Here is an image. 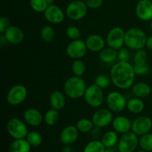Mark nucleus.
<instances>
[{"mask_svg": "<svg viewBox=\"0 0 152 152\" xmlns=\"http://www.w3.org/2000/svg\"><path fill=\"white\" fill-rule=\"evenodd\" d=\"M40 37L45 42H51L55 38V31L50 25H45L40 31Z\"/></svg>", "mask_w": 152, "mask_h": 152, "instance_id": "nucleus-31", "label": "nucleus"}, {"mask_svg": "<svg viewBox=\"0 0 152 152\" xmlns=\"http://www.w3.org/2000/svg\"><path fill=\"white\" fill-rule=\"evenodd\" d=\"M126 96L119 91H111L107 95L106 104L112 112L120 113L124 111L127 105Z\"/></svg>", "mask_w": 152, "mask_h": 152, "instance_id": "nucleus-8", "label": "nucleus"}, {"mask_svg": "<svg viewBox=\"0 0 152 152\" xmlns=\"http://www.w3.org/2000/svg\"><path fill=\"white\" fill-rule=\"evenodd\" d=\"M50 107L57 111L62 109L66 104V98L65 93L59 91H54L52 92L49 98Z\"/></svg>", "mask_w": 152, "mask_h": 152, "instance_id": "nucleus-21", "label": "nucleus"}, {"mask_svg": "<svg viewBox=\"0 0 152 152\" xmlns=\"http://www.w3.org/2000/svg\"><path fill=\"white\" fill-rule=\"evenodd\" d=\"M28 96V90L25 86L21 84L15 85L9 89L7 94V101L8 104L16 106L22 104Z\"/></svg>", "mask_w": 152, "mask_h": 152, "instance_id": "nucleus-10", "label": "nucleus"}, {"mask_svg": "<svg viewBox=\"0 0 152 152\" xmlns=\"http://www.w3.org/2000/svg\"><path fill=\"white\" fill-rule=\"evenodd\" d=\"M86 44L88 50L91 52H100L105 48L106 41L99 34H91L86 38Z\"/></svg>", "mask_w": 152, "mask_h": 152, "instance_id": "nucleus-20", "label": "nucleus"}, {"mask_svg": "<svg viewBox=\"0 0 152 152\" xmlns=\"http://www.w3.org/2000/svg\"><path fill=\"white\" fill-rule=\"evenodd\" d=\"M2 34H4L10 44H20L25 39V34L22 30L16 25H10Z\"/></svg>", "mask_w": 152, "mask_h": 152, "instance_id": "nucleus-18", "label": "nucleus"}, {"mask_svg": "<svg viewBox=\"0 0 152 152\" xmlns=\"http://www.w3.org/2000/svg\"><path fill=\"white\" fill-rule=\"evenodd\" d=\"M31 7L37 13H44L48 7L46 0H30Z\"/></svg>", "mask_w": 152, "mask_h": 152, "instance_id": "nucleus-34", "label": "nucleus"}, {"mask_svg": "<svg viewBox=\"0 0 152 152\" xmlns=\"http://www.w3.org/2000/svg\"><path fill=\"white\" fill-rule=\"evenodd\" d=\"M62 152H74V149L71 147V145H65L62 148Z\"/></svg>", "mask_w": 152, "mask_h": 152, "instance_id": "nucleus-45", "label": "nucleus"}, {"mask_svg": "<svg viewBox=\"0 0 152 152\" xmlns=\"http://www.w3.org/2000/svg\"><path fill=\"white\" fill-rule=\"evenodd\" d=\"M132 92L134 96L142 99L149 96L151 92V88L146 83L139 82L132 86Z\"/></svg>", "mask_w": 152, "mask_h": 152, "instance_id": "nucleus-22", "label": "nucleus"}, {"mask_svg": "<svg viewBox=\"0 0 152 152\" xmlns=\"http://www.w3.org/2000/svg\"><path fill=\"white\" fill-rule=\"evenodd\" d=\"M148 55L143 49L136 50L134 56V65H142L147 63Z\"/></svg>", "mask_w": 152, "mask_h": 152, "instance_id": "nucleus-36", "label": "nucleus"}, {"mask_svg": "<svg viewBox=\"0 0 152 152\" xmlns=\"http://www.w3.org/2000/svg\"><path fill=\"white\" fill-rule=\"evenodd\" d=\"M134 70L136 75L143 76L149 72L150 68L147 63L142 65H134Z\"/></svg>", "mask_w": 152, "mask_h": 152, "instance_id": "nucleus-39", "label": "nucleus"}, {"mask_svg": "<svg viewBox=\"0 0 152 152\" xmlns=\"http://www.w3.org/2000/svg\"><path fill=\"white\" fill-rule=\"evenodd\" d=\"M101 142L105 145V148L114 147L119 142L118 133L114 130L108 131L102 134Z\"/></svg>", "mask_w": 152, "mask_h": 152, "instance_id": "nucleus-26", "label": "nucleus"}, {"mask_svg": "<svg viewBox=\"0 0 152 152\" xmlns=\"http://www.w3.org/2000/svg\"><path fill=\"white\" fill-rule=\"evenodd\" d=\"M135 13L140 20L145 22L152 20L151 0H140L136 5Z\"/></svg>", "mask_w": 152, "mask_h": 152, "instance_id": "nucleus-16", "label": "nucleus"}, {"mask_svg": "<svg viewBox=\"0 0 152 152\" xmlns=\"http://www.w3.org/2000/svg\"><path fill=\"white\" fill-rule=\"evenodd\" d=\"M139 145V138L133 132L122 134L117 143L119 152H134Z\"/></svg>", "mask_w": 152, "mask_h": 152, "instance_id": "nucleus-7", "label": "nucleus"}, {"mask_svg": "<svg viewBox=\"0 0 152 152\" xmlns=\"http://www.w3.org/2000/svg\"><path fill=\"white\" fill-rule=\"evenodd\" d=\"M152 129V120L148 116H140L132 122V132L137 136L149 133Z\"/></svg>", "mask_w": 152, "mask_h": 152, "instance_id": "nucleus-13", "label": "nucleus"}, {"mask_svg": "<svg viewBox=\"0 0 152 152\" xmlns=\"http://www.w3.org/2000/svg\"><path fill=\"white\" fill-rule=\"evenodd\" d=\"M6 129L13 140L24 139L29 132L26 123L16 117H12L7 121Z\"/></svg>", "mask_w": 152, "mask_h": 152, "instance_id": "nucleus-5", "label": "nucleus"}, {"mask_svg": "<svg viewBox=\"0 0 152 152\" xmlns=\"http://www.w3.org/2000/svg\"><path fill=\"white\" fill-rule=\"evenodd\" d=\"M10 26V20L6 16H1L0 18V33L4 34Z\"/></svg>", "mask_w": 152, "mask_h": 152, "instance_id": "nucleus-40", "label": "nucleus"}, {"mask_svg": "<svg viewBox=\"0 0 152 152\" xmlns=\"http://www.w3.org/2000/svg\"><path fill=\"white\" fill-rule=\"evenodd\" d=\"M91 120L95 126L102 129L112 123L114 120L113 112L110 109L99 108L94 113Z\"/></svg>", "mask_w": 152, "mask_h": 152, "instance_id": "nucleus-12", "label": "nucleus"}, {"mask_svg": "<svg viewBox=\"0 0 152 152\" xmlns=\"http://www.w3.org/2000/svg\"><path fill=\"white\" fill-rule=\"evenodd\" d=\"M137 152H147V151H143V150H141V151H137Z\"/></svg>", "mask_w": 152, "mask_h": 152, "instance_id": "nucleus-49", "label": "nucleus"}, {"mask_svg": "<svg viewBox=\"0 0 152 152\" xmlns=\"http://www.w3.org/2000/svg\"><path fill=\"white\" fill-rule=\"evenodd\" d=\"M104 152H116L114 150V147H110V148H105V151Z\"/></svg>", "mask_w": 152, "mask_h": 152, "instance_id": "nucleus-46", "label": "nucleus"}, {"mask_svg": "<svg viewBox=\"0 0 152 152\" xmlns=\"http://www.w3.org/2000/svg\"><path fill=\"white\" fill-rule=\"evenodd\" d=\"M87 86L82 77L73 76L69 77L64 84V93L73 99H80L85 94Z\"/></svg>", "mask_w": 152, "mask_h": 152, "instance_id": "nucleus-2", "label": "nucleus"}, {"mask_svg": "<svg viewBox=\"0 0 152 152\" xmlns=\"http://www.w3.org/2000/svg\"><path fill=\"white\" fill-rule=\"evenodd\" d=\"M105 147L102 144L101 140H93L86 144L83 152H104Z\"/></svg>", "mask_w": 152, "mask_h": 152, "instance_id": "nucleus-29", "label": "nucleus"}, {"mask_svg": "<svg viewBox=\"0 0 152 152\" xmlns=\"http://www.w3.org/2000/svg\"><path fill=\"white\" fill-rule=\"evenodd\" d=\"M102 90L103 89L96 84L88 86L83 96L86 103L92 108H99L104 102V94Z\"/></svg>", "mask_w": 152, "mask_h": 152, "instance_id": "nucleus-4", "label": "nucleus"}, {"mask_svg": "<svg viewBox=\"0 0 152 152\" xmlns=\"http://www.w3.org/2000/svg\"><path fill=\"white\" fill-rule=\"evenodd\" d=\"M76 127L77 128L80 133L87 134L90 133L91 131L94 127V125L92 120H89L88 118H82L77 121Z\"/></svg>", "mask_w": 152, "mask_h": 152, "instance_id": "nucleus-28", "label": "nucleus"}, {"mask_svg": "<svg viewBox=\"0 0 152 152\" xmlns=\"http://www.w3.org/2000/svg\"><path fill=\"white\" fill-rule=\"evenodd\" d=\"M59 120V111L50 108L44 114V122L47 126H53L58 123Z\"/></svg>", "mask_w": 152, "mask_h": 152, "instance_id": "nucleus-27", "label": "nucleus"}, {"mask_svg": "<svg viewBox=\"0 0 152 152\" xmlns=\"http://www.w3.org/2000/svg\"><path fill=\"white\" fill-rule=\"evenodd\" d=\"M91 137L93 138L94 140H98L99 138L102 137V128L97 127L95 126L93 128L91 131Z\"/></svg>", "mask_w": 152, "mask_h": 152, "instance_id": "nucleus-42", "label": "nucleus"}, {"mask_svg": "<svg viewBox=\"0 0 152 152\" xmlns=\"http://www.w3.org/2000/svg\"><path fill=\"white\" fill-rule=\"evenodd\" d=\"M145 47H147V48H148V50H151L152 51V35L150 36V37H148V38H147Z\"/></svg>", "mask_w": 152, "mask_h": 152, "instance_id": "nucleus-44", "label": "nucleus"}, {"mask_svg": "<svg viewBox=\"0 0 152 152\" xmlns=\"http://www.w3.org/2000/svg\"><path fill=\"white\" fill-rule=\"evenodd\" d=\"M126 108L132 114H139L143 111L145 108V104L141 98L134 96V97L130 98L127 101Z\"/></svg>", "mask_w": 152, "mask_h": 152, "instance_id": "nucleus-24", "label": "nucleus"}, {"mask_svg": "<svg viewBox=\"0 0 152 152\" xmlns=\"http://www.w3.org/2000/svg\"><path fill=\"white\" fill-rule=\"evenodd\" d=\"M146 34L140 28H129L126 31L125 45L132 50H138L145 47L147 41Z\"/></svg>", "mask_w": 152, "mask_h": 152, "instance_id": "nucleus-3", "label": "nucleus"}, {"mask_svg": "<svg viewBox=\"0 0 152 152\" xmlns=\"http://www.w3.org/2000/svg\"><path fill=\"white\" fill-rule=\"evenodd\" d=\"M139 145L143 151H152V134L149 132L140 136L139 139Z\"/></svg>", "mask_w": 152, "mask_h": 152, "instance_id": "nucleus-32", "label": "nucleus"}, {"mask_svg": "<svg viewBox=\"0 0 152 152\" xmlns=\"http://www.w3.org/2000/svg\"><path fill=\"white\" fill-rule=\"evenodd\" d=\"M134 65L129 62H116L111 67L110 77L114 86L121 90L130 88L134 85L135 80Z\"/></svg>", "mask_w": 152, "mask_h": 152, "instance_id": "nucleus-1", "label": "nucleus"}, {"mask_svg": "<svg viewBox=\"0 0 152 152\" xmlns=\"http://www.w3.org/2000/svg\"><path fill=\"white\" fill-rule=\"evenodd\" d=\"M31 147L25 138L14 140L9 146V152H30Z\"/></svg>", "mask_w": 152, "mask_h": 152, "instance_id": "nucleus-25", "label": "nucleus"}, {"mask_svg": "<svg viewBox=\"0 0 152 152\" xmlns=\"http://www.w3.org/2000/svg\"><path fill=\"white\" fill-rule=\"evenodd\" d=\"M65 34H66L67 37L71 40H76L80 39L81 32L77 26L71 25L67 28L66 31H65Z\"/></svg>", "mask_w": 152, "mask_h": 152, "instance_id": "nucleus-37", "label": "nucleus"}, {"mask_svg": "<svg viewBox=\"0 0 152 152\" xmlns=\"http://www.w3.org/2000/svg\"><path fill=\"white\" fill-rule=\"evenodd\" d=\"M71 71L77 77H83L86 71V65L82 59H75L71 64Z\"/></svg>", "mask_w": 152, "mask_h": 152, "instance_id": "nucleus-30", "label": "nucleus"}, {"mask_svg": "<svg viewBox=\"0 0 152 152\" xmlns=\"http://www.w3.org/2000/svg\"><path fill=\"white\" fill-rule=\"evenodd\" d=\"M125 35L126 32L120 27H114L108 31L106 36L107 45L108 47L118 50L125 45Z\"/></svg>", "mask_w": 152, "mask_h": 152, "instance_id": "nucleus-9", "label": "nucleus"}, {"mask_svg": "<svg viewBox=\"0 0 152 152\" xmlns=\"http://www.w3.org/2000/svg\"><path fill=\"white\" fill-rule=\"evenodd\" d=\"M112 83L111 80V77L110 76L105 75L104 74H99L97 77L95 78L94 84H96V86H99V88H101L102 89H105L107 88H108L111 85V83Z\"/></svg>", "mask_w": 152, "mask_h": 152, "instance_id": "nucleus-35", "label": "nucleus"}, {"mask_svg": "<svg viewBox=\"0 0 152 152\" xmlns=\"http://www.w3.org/2000/svg\"><path fill=\"white\" fill-rule=\"evenodd\" d=\"M43 13L46 20L54 25L62 23L65 19V13L62 8L56 4H53L48 5Z\"/></svg>", "mask_w": 152, "mask_h": 152, "instance_id": "nucleus-14", "label": "nucleus"}, {"mask_svg": "<svg viewBox=\"0 0 152 152\" xmlns=\"http://www.w3.org/2000/svg\"><path fill=\"white\" fill-rule=\"evenodd\" d=\"M25 139L28 140L30 145L32 147H38L42 142V137L39 132L35 131H31L28 132Z\"/></svg>", "mask_w": 152, "mask_h": 152, "instance_id": "nucleus-33", "label": "nucleus"}, {"mask_svg": "<svg viewBox=\"0 0 152 152\" xmlns=\"http://www.w3.org/2000/svg\"><path fill=\"white\" fill-rule=\"evenodd\" d=\"M88 6L86 2L81 0H75L68 4L65 10V14L73 21L83 19L86 16L88 12Z\"/></svg>", "mask_w": 152, "mask_h": 152, "instance_id": "nucleus-6", "label": "nucleus"}, {"mask_svg": "<svg viewBox=\"0 0 152 152\" xmlns=\"http://www.w3.org/2000/svg\"><path fill=\"white\" fill-rule=\"evenodd\" d=\"M118 57V50L112 48L107 47L102 49L99 53V58L105 64H111L115 62Z\"/></svg>", "mask_w": 152, "mask_h": 152, "instance_id": "nucleus-23", "label": "nucleus"}, {"mask_svg": "<svg viewBox=\"0 0 152 152\" xmlns=\"http://www.w3.org/2000/svg\"><path fill=\"white\" fill-rule=\"evenodd\" d=\"M103 4V0H86L88 7L91 9L99 8Z\"/></svg>", "mask_w": 152, "mask_h": 152, "instance_id": "nucleus-41", "label": "nucleus"}, {"mask_svg": "<svg viewBox=\"0 0 152 152\" xmlns=\"http://www.w3.org/2000/svg\"><path fill=\"white\" fill-rule=\"evenodd\" d=\"M131 57L129 49L127 47H123L118 50V57L117 59L120 62H129Z\"/></svg>", "mask_w": 152, "mask_h": 152, "instance_id": "nucleus-38", "label": "nucleus"}, {"mask_svg": "<svg viewBox=\"0 0 152 152\" xmlns=\"http://www.w3.org/2000/svg\"><path fill=\"white\" fill-rule=\"evenodd\" d=\"M150 27H151V31H152V20H151L150 21Z\"/></svg>", "mask_w": 152, "mask_h": 152, "instance_id": "nucleus-48", "label": "nucleus"}, {"mask_svg": "<svg viewBox=\"0 0 152 152\" xmlns=\"http://www.w3.org/2000/svg\"><path fill=\"white\" fill-rule=\"evenodd\" d=\"M86 42L78 39L71 40L66 47V53L68 57L74 59H81L86 56L88 51Z\"/></svg>", "mask_w": 152, "mask_h": 152, "instance_id": "nucleus-11", "label": "nucleus"}, {"mask_svg": "<svg viewBox=\"0 0 152 152\" xmlns=\"http://www.w3.org/2000/svg\"><path fill=\"white\" fill-rule=\"evenodd\" d=\"M7 44H8V42H7V39L5 38L4 34H1V36H0V45L1 47H4Z\"/></svg>", "mask_w": 152, "mask_h": 152, "instance_id": "nucleus-43", "label": "nucleus"}, {"mask_svg": "<svg viewBox=\"0 0 152 152\" xmlns=\"http://www.w3.org/2000/svg\"><path fill=\"white\" fill-rule=\"evenodd\" d=\"M23 119L25 123L28 126L37 127L44 121V115L39 110L34 108H30L23 112Z\"/></svg>", "mask_w": 152, "mask_h": 152, "instance_id": "nucleus-15", "label": "nucleus"}, {"mask_svg": "<svg viewBox=\"0 0 152 152\" xmlns=\"http://www.w3.org/2000/svg\"><path fill=\"white\" fill-rule=\"evenodd\" d=\"M46 1L48 2V5H50V4H53V2H54V0H46Z\"/></svg>", "mask_w": 152, "mask_h": 152, "instance_id": "nucleus-47", "label": "nucleus"}, {"mask_svg": "<svg viewBox=\"0 0 152 152\" xmlns=\"http://www.w3.org/2000/svg\"><path fill=\"white\" fill-rule=\"evenodd\" d=\"M112 127L115 132L118 134H126L132 130V122L127 117L123 115L117 116L114 117L112 122Z\"/></svg>", "mask_w": 152, "mask_h": 152, "instance_id": "nucleus-19", "label": "nucleus"}, {"mask_svg": "<svg viewBox=\"0 0 152 152\" xmlns=\"http://www.w3.org/2000/svg\"><path fill=\"white\" fill-rule=\"evenodd\" d=\"M79 133L80 132L76 126H68L61 132L59 140L64 145H72L78 139Z\"/></svg>", "mask_w": 152, "mask_h": 152, "instance_id": "nucleus-17", "label": "nucleus"}]
</instances>
